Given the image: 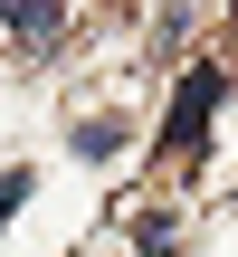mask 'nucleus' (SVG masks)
Here are the masks:
<instances>
[{
    "instance_id": "obj_1",
    "label": "nucleus",
    "mask_w": 238,
    "mask_h": 257,
    "mask_svg": "<svg viewBox=\"0 0 238 257\" xmlns=\"http://www.w3.org/2000/svg\"><path fill=\"white\" fill-rule=\"evenodd\" d=\"M219 95H229V86H219V67H191V76H181V95H172V124H162V153H191Z\"/></svg>"
},
{
    "instance_id": "obj_2",
    "label": "nucleus",
    "mask_w": 238,
    "mask_h": 257,
    "mask_svg": "<svg viewBox=\"0 0 238 257\" xmlns=\"http://www.w3.org/2000/svg\"><path fill=\"white\" fill-rule=\"evenodd\" d=\"M0 19H10V29H19L29 48H48V38L67 29V10H57V0H0Z\"/></svg>"
}]
</instances>
